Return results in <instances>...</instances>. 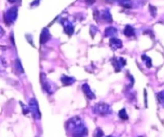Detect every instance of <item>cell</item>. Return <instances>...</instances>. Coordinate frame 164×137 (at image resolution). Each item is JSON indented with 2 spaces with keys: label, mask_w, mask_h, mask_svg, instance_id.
Listing matches in <instances>:
<instances>
[{
  "label": "cell",
  "mask_w": 164,
  "mask_h": 137,
  "mask_svg": "<svg viewBox=\"0 0 164 137\" xmlns=\"http://www.w3.org/2000/svg\"><path fill=\"white\" fill-rule=\"evenodd\" d=\"M93 111L95 114H98V115H105L111 113V108L107 103H100L95 105V107H93Z\"/></svg>",
  "instance_id": "1"
},
{
  "label": "cell",
  "mask_w": 164,
  "mask_h": 137,
  "mask_svg": "<svg viewBox=\"0 0 164 137\" xmlns=\"http://www.w3.org/2000/svg\"><path fill=\"white\" fill-rule=\"evenodd\" d=\"M17 11H18V10H17L16 7L10 8V10L6 13V16H5V21H6V23L10 24L14 22V20L16 19L17 14H18Z\"/></svg>",
  "instance_id": "2"
},
{
  "label": "cell",
  "mask_w": 164,
  "mask_h": 137,
  "mask_svg": "<svg viewBox=\"0 0 164 137\" xmlns=\"http://www.w3.org/2000/svg\"><path fill=\"white\" fill-rule=\"evenodd\" d=\"M29 110L31 111L33 114L34 117L39 119L40 118V112L39 109V106H38V103L35 99H31L29 103Z\"/></svg>",
  "instance_id": "3"
},
{
  "label": "cell",
  "mask_w": 164,
  "mask_h": 137,
  "mask_svg": "<svg viewBox=\"0 0 164 137\" xmlns=\"http://www.w3.org/2000/svg\"><path fill=\"white\" fill-rule=\"evenodd\" d=\"M42 80V84H43V88L46 90L47 92H48L49 94H53L55 92L56 89V85L54 83H52V81H50L47 79H45Z\"/></svg>",
  "instance_id": "4"
},
{
  "label": "cell",
  "mask_w": 164,
  "mask_h": 137,
  "mask_svg": "<svg viewBox=\"0 0 164 137\" xmlns=\"http://www.w3.org/2000/svg\"><path fill=\"white\" fill-rule=\"evenodd\" d=\"M110 46L113 50H117L123 47V43L120 39H117L116 37H113L110 40Z\"/></svg>",
  "instance_id": "5"
},
{
  "label": "cell",
  "mask_w": 164,
  "mask_h": 137,
  "mask_svg": "<svg viewBox=\"0 0 164 137\" xmlns=\"http://www.w3.org/2000/svg\"><path fill=\"white\" fill-rule=\"evenodd\" d=\"M83 92H84V94L86 95V96H87L88 99H93L95 98V95H94L93 92L91 91V88H90V87L88 86V84H83Z\"/></svg>",
  "instance_id": "6"
},
{
  "label": "cell",
  "mask_w": 164,
  "mask_h": 137,
  "mask_svg": "<svg viewBox=\"0 0 164 137\" xmlns=\"http://www.w3.org/2000/svg\"><path fill=\"white\" fill-rule=\"evenodd\" d=\"M50 39H51V35H50L49 31H48L47 29H43V31H42L41 38H40V42H41V44H45L46 42H47Z\"/></svg>",
  "instance_id": "7"
},
{
  "label": "cell",
  "mask_w": 164,
  "mask_h": 137,
  "mask_svg": "<svg viewBox=\"0 0 164 137\" xmlns=\"http://www.w3.org/2000/svg\"><path fill=\"white\" fill-rule=\"evenodd\" d=\"M61 81L64 84V85L68 86L73 84L74 82H75V80H74V78L70 77V76H63L61 78Z\"/></svg>",
  "instance_id": "8"
},
{
  "label": "cell",
  "mask_w": 164,
  "mask_h": 137,
  "mask_svg": "<svg viewBox=\"0 0 164 137\" xmlns=\"http://www.w3.org/2000/svg\"><path fill=\"white\" fill-rule=\"evenodd\" d=\"M64 30H65V32H67V34L69 35H71L73 34L74 31V27L73 26L71 25V23H70L69 22L64 23Z\"/></svg>",
  "instance_id": "9"
},
{
  "label": "cell",
  "mask_w": 164,
  "mask_h": 137,
  "mask_svg": "<svg viewBox=\"0 0 164 137\" xmlns=\"http://www.w3.org/2000/svg\"><path fill=\"white\" fill-rule=\"evenodd\" d=\"M124 34L125 35L127 36V37H131V36H134L135 35V32H134V29L131 26H128L127 25L124 29Z\"/></svg>",
  "instance_id": "10"
},
{
  "label": "cell",
  "mask_w": 164,
  "mask_h": 137,
  "mask_svg": "<svg viewBox=\"0 0 164 137\" xmlns=\"http://www.w3.org/2000/svg\"><path fill=\"white\" fill-rule=\"evenodd\" d=\"M117 34V30L114 27H108L105 31V35L106 36H114Z\"/></svg>",
  "instance_id": "11"
},
{
  "label": "cell",
  "mask_w": 164,
  "mask_h": 137,
  "mask_svg": "<svg viewBox=\"0 0 164 137\" xmlns=\"http://www.w3.org/2000/svg\"><path fill=\"white\" fill-rule=\"evenodd\" d=\"M102 19H103L107 20V21H110L111 22V14H110V12L109 11H103V15H102Z\"/></svg>",
  "instance_id": "12"
},
{
  "label": "cell",
  "mask_w": 164,
  "mask_h": 137,
  "mask_svg": "<svg viewBox=\"0 0 164 137\" xmlns=\"http://www.w3.org/2000/svg\"><path fill=\"white\" fill-rule=\"evenodd\" d=\"M119 117L122 119H123V120H126V119H128V115H127V112H126V110L122 109L119 111Z\"/></svg>",
  "instance_id": "13"
},
{
  "label": "cell",
  "mask_w": 164,
  "mask_h": 137,
  "mask_svg": "<svg viewBox=\"0 0 164 137\" xmlns=\"http://www.w3.org/2000/svg\"><path fill=\"white\" fill-rule=\"evenodd\" d=\"M158 101L161 102V103L164 102V91H161V92L158 94Z\"/></svg>",
  "instance_id": "14"
},
{
  "label": "cell",
  "mask_w": 164,
  "mask_h": 137,
  "mask_svg": "<svg viewBox=\"0 0 164 137\" xmlns=\"http://www.w3.org/2000/svg\"><path fill=\"white\" fill-rule=\"evenodd\" d=\"M103 135V131L100 129V128H98L95 131V137H102Z\"/></svg>",
  "instance_id": "15"
}]
</instances>
